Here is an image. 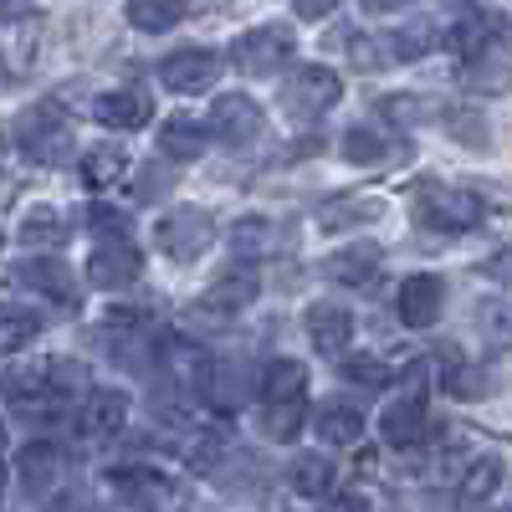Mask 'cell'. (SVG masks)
I'll use <instances>...</instances> for the list:
<instances>
[{
    "instance_id": "cell-1",
    "label": "cell",
    "mask_w": 512,
    "mask_h": 512,
    "mask_svg": "<svg viewBox=\"0 0 512 512\" xmlns=\"http://www.w3.org/2000/svg\"><path fill=\"white\" fill-rule=\"evenodd\" d=\"M82 384V374L67 359H16L6 374H0V395H6L16 410H47L72 400V390Z\"/></svg>"
},
{
    "instance_id": "cell-2",
    "label": "cell",
    "mask_w": 512,
    "mask_h": 512,
    "mask_svg": "<svg viewBox=\"0 0 512 512\" xmlns=\"http://www.w3.org/2000/svg\"><path fill=\"white\" fill-rule=\"evenodd\" d=\"M256 292H262V277L251 267H231L185 308V318H190V328H231L256 303Z\"/></svg>"
},
{
    "instance_id": "cell-3",
    "label": "cell",
    "mask_w": 512,
    "mask_h": 512,
    "mask_svg": "<svg viewBox=\"0 0 512 512\" xmlns=\"http://www.w3.org/2000/svg\"><path fill=\"white\" fill-rule=\"evenodd\" d=\"M292 52H297V36H292L287 26H251V31L236 36L231 62H236V72H246V77H277V72L292 62Z\"/></svg>"
},
{
    "instance_id": "cell-4",
    "label": "cell",
    "mask_w": 512,
    "mask_h": 512,
    "mask_svg": "<svg viewBox=\"0 0 512 512\" xmlns=\"http://www.w3.org/2000/svg\"><path fill=\"white\" fill-rule=\"evenodd\" d=\"M277 98L292 118H318L344 98V77H338L333 67H297V72H287Z\"/></svg>"
},
{
    "instance_id": "cell-5",
    "label": "cell",
    "mask_w": 512,
    "mask_h": 512,
    "mask_svg": "<svg viewBox=\"0 0 512 512\" xmlns=\"http://www.w3.org/2000/svg\"><path fill=\"white\" fill-rule=\"evenodd\" d=\"M16 139H21V149H26L36 164H62V159H72V123H67L52 103H36L31 113H21Z\"/></svg>"
},
{
    "instance_id": "cell-6",
    "label": "cell",
    "mask_w": 512,
    "mask_h": 512,
    "mask_svg": "<svg viewBox=\"0 0 512 512\" xmlns=\"http://www.w3.org/2000/svg\"><path fill=\"white\" fill-rule=\"evenodd\" d=\"M425 420H431V405H425V390H420V364L410 369V390L400 400L384 405L379 415V436L384 446H395V451H410L425 441Z\"/></svg>"
},
{
    "instance_id": "cell-7",
    "label": "cell",
    "mask_w": 512,
    "mask_h": 512,
    "mask_svg": "<svg viewBox=\"0 0 512 512\" xmlns=\"http://www.w3.org/2000/svg\"><path fill=\"white\" fill-rule=\"evenodd\" d=\"M210 236H216V221H210L205 210H195V205L169 210V216L154 226V246L164 256H175V262H195V256L210 246Z\"/></svg>"
},
{
    "instance_id": "cell-8",
    "label": "cell",
    "mask_w": 512,
    "mask_h": 512,
    "mask_svg": "<svg viewBox=\"0 0 512 512\" xmlns=\"http://www.w3.org/2000/svg\"><path fill=\"white\" fill-rule=\"evenodd\" d=\"M216 77H221V57L210 52V47H185V52H169L159 62V82H164L169 93H180V98L205 93Z\"/></svg>"
},
{
    "instance_id": "cell-9",
    "label": "cell",
    "mask_w": 512,
    "mask_h": 512,
    "mask_svg": "<svg viewBox=\"0 0 512 512\" xmlns=\"http://www.w3.org/2000/svg\"><path fill=\"white\" fill-rule=\"evenodd\" d=\"M487 216V200L477 190H431L420 195V221L436 231H472Z\"/></svg>"
},
{
    "instance_id": "cell-10",
    "label": "cell",
    "mask_w": 512,
    "mask_h": 512,
    "mask_svg": "<svg viewBox=\"0 0 512 512\" xmlns=\"http://www.w3.org/2000/svg\"><path fill=\"white\" fill-rule=\"evenodd\" d=\"M82 272H88V282L103 287V292H123V287H134L144 277V256H139V246L128 241V236H118V241L98 246Z\"/></svg>"
},
{
    "instance_id": "cell-11",
    "label": "cell",
    "mask_w": 512,
    "mask_h": 512,
    "mask_svg": "<svg viewBox=\"0 0 512 512\" xmlns=\"http://www.w3.org/2000/svg\"><path fill=\"white\" fill-rule=\"evenodd\" d=\"M262 108H256L246 93H226V98H216V108H210V134H216L221 144H231V149H246V144H256V134H262Z\"/></svg>"
},
{
    "instance_id": "cell-12",
    "label": "cell",
    "mask_w": 512,
    "mask_h": 512,
    "mask_svg": "<svg viewBox=\"0 0 512 512\" xmlns=\"http://www.w3.org/2000/svg\"><path fill=\"white\" fill-rule=\"evenodd\" d=\"M441 308H446V282L436 272H415L395 292V313L405 328H431L441 318Z\"/></svg>"
},
{
    "instance_id": "cell-13",
    "label": "cell",
    "mask_w": 512,
    "mask_h": 512,
    "mask_svg": "<svg viewBox=\"0 0 512 512\" xmlns=\"http://www.w3.org/2000/svg\"><path fill=\"white\" fill-rule=\"evenodd\" d=\"M16 287L36 292V297H52V303H77V282H72V267L57 262V256H26V262L11 267Z\"/></svg>"
},
{
    "instance_id": "cell-14",
    "label": "cell",
    "mask_w": 512,
    "mask_h": 512,
    "mask_svg": "<svg viewBox=\"0 0 512 512\" xmlns=\"http://www.w3.org/2000/svg\"><path fill=\"white\" fill-rule=\"evenodd\" d=\"M123 420H128V395L123 390H93L88 400H82L77 410V431L88 436V441H113L123 431Z\"/></svg>"
},
{
    "instance_id": "cell-15",
    "label": "cell",
    "mask_w": 512,
    "mask_h": 512,
    "mask_svg": "<svg viewBox=\"0 0 512 512\" xmlns=\"http://www.w3.org/2000/svg\"><path fill=\"white\" fill-rule=\"evenodd\" d=\"M93 118L103 128H118V134H134V128H144L154 118V98L144 88H113L93 103Z\"/></svg>"
},
{
    "instance_id": "cell-16",
    "label": "cell",
    "mask_w": 512,
    "mask_h": 512,
    "mask_svg": "<svg viewBox=\"0 0 512 512\" xmlns=\"http://www.w3.org/2000/svg\"><path fill=\"white\" fill-rule=\"evenodd\" d=\"M308 338H313V349L338 359L349 344H354V313L344 303H313L308 308Z\"/></svg>"
},
{
    "instance_id": "cell-17",
    "label": "cell",
    "mask_w": 512,
    "mask_h": 512,
    "mask_svg": "<svg viewBox=\"0 0 512 512\" xmlns=\"http://www.w3.org/2000/svg\"><path fill=\"white\" fill-rule=\"evenodd\" d=\"M103 482H108V492H113L118 502H128V507H154V502L169 497V477L154 472V466H113Z\"/></svg>"
},
{
    "instance_id": "cell-18",
    "label": "cell",
    "mask_w": 512,
    "mask_h": 512,
    "mask_svg": "<svg viewBox=\"0 0 512 512\" xmlns=\"http://www.w3.org/2000/svg\"><path fill=\"white\" fill-rule=\"evenodd\" d=\"M210 144V128L195 118V113H175V118H164L159 123V154L169 164H195Z\"/></svg>"
},
{
    "instance_id": "cell-19",
    "label": "cell",
    "mask_w": 512,
    "mask_h": 512,
    "mask_svg": "<svg viewBox=\"0 0 512 512\" xmlns=\"http://www.w3.org/2000/svg\"><path fill=\"white\" fill-rule=\"evenodd\" d=\"M379 256H384V251H379L374 241H354V246H344V251L323 256V277L344 282V287H369L374 272H379Z\"/></svg>"
},
{
    "instance_id": "cell-20",
    "label": "cell",
    "mask_w": 512,
    "mask_h": 512,
    "mask_svg": "<svg viewBox=\"0 0 512 512\" xmlns=\"http://www.w3.org/2000/svg\"><path fill=\"white\" fill-rule=\"evenodd\" d=\"M57 477H62V451L52 441H31L21 451V487H26V497L41 502V497L57 487Z\"/></svg>"
},
{
    "instance_id": "cell-21",
    "label": "cell",
    "mask_w": 512,
    "mask_h": 512,
    "mask_svg": "<svg viewBox=\"0 0 512 512\" xmlns=\"http://www.w3.org/2000/svg\"><path fill=\"white\" fill-rule=\"evenodd\" d=\"M318 441H333V446H354L364 436V410L354 400H323L318 405Z\"/></svg>"
},
{
    "instance_id": "cell-22",
    "label": "cell",
    "mask_w": 512,
    "mask_h": 512,
    "mask_svg": "<svg viewBox=\"0 0 512 512\" xmlns=\"http://www.w3.org/2000/svg\"><path fill=\"white\" fill-rule=\"evenodd\" d=\"M303 395H308V364L287 359V354L267 359V369H262V400H303Z\"/></svg>"
},
{
    "instance_id": "cell-23",
    "label": "cell",
    "mask_w": 512,
    "mask_h": 512,
    "mask_svg": "<svg viewBox=\"0 0 512 512\" xmlns=\"http://www.w3.org/2000/svg\"><path fill=\"white\" fill-rule=\"evenodd\" d=\"M390 154H405V144L395 134H384V128H374V123H359V128L344 134V159L349 164H384Z\"/></svg>"
},
{
    "instance_id": "cell-24",
    "label": "cell",
    "mask_w": 512,
    "mask_h": 512,
    "mask_svg": "<svg viewBox=\"0 0 512 512\" xmlns=\"http://www.w3.org/2000/svg\"><path fill=\"white\" fill-rule=\"evenodd\" d=\"M384 216V200H359V195H338L328 205H318V226L323 231H344V226H364V221H379Z\"/></svg>"
},
{
    "instance_id": "cell-25",
    "label": "cell",
    "mask_w": 512,
    "mask_h": 512,
    "mask_svg": "<svg viewBox=\"0 0 512 512\" xmlns=\"http://www.w3.org/2000/svg\"><path fill=\"white\" fill-rule=\"evenodd\" d=\"M190 16V0H128V26L134 31H175Z\"/></svg>"
},
{
    "instance_id": "cell-26",
    "label": "cell",
    "mask_w": 512,
    "mask_h": 512,
    "mask_svg": "<svg viewBox=\"0 0 512 512\" xmlns=\"http://www.w3.org/2000/svg\"><path fill=\"white\" fill-rule=\"evenodd\" d=\"M338 472H333V461L328 456H318V451H308V456H297L292 461V472H287V482H292V492L297 497H328L338 482H333Z\"/></svg>"
},
{
    "instance_id": "cell-27",
    "label": "cell",
    "mask_w": 512,
    "mask_h": 512,
    "mask_svg": "<svg viewBox=\"0 0 512 512\" xmlns=\"http://www.w3.org/2000/svg\"><path fill=\"white\" fill-rule=\"evenodd\" d=\"M123 169H128V154H123V149H113V144H98V149L82 154V180H88L93 190L118 185V180H123Z\"/></svg>"
},
{
    "instance_id": "cell-28",
    "label": "cell",
    "mask_w": 512,
    "mask_h": 512,
    "mask_svg": "<svg viewBox=\"0 0 512 512\" xmlns=\"http://www.w3.org/2000/svg\"><path fill=\"white\" fill-rule=\"evenodd\" d=\"M497 482H502V461H497V456L472 461V466H466V477H461V502H466V507L487 502V497L497 492Z\"/></svg>"
},
{
    "instance_id": "cell-29",
    "label": "cell",
    "mask_w": 512,
    "mask_h": 512,
    "mask_svg": "<svg viewBox=\"0 0 512 512\" xmlns=\"http://www.w3.org/2000/svg\"><path fill=\"white\" fill-rule=\"evenodd\" d=\"M303 420H308V405H303V400H267L262 431L277 436V441H292L297 431H303Z\"/></svg>"
},
{
    "instance_id": "cell-30",
    "label": "cell",
    "mask_w": 512,
    "mask_h": 512,
    "mask_svg": "<svg viewBox=\"0 0 512 512\" xmlns=\"http://www.w3.org/2000/svg\"><path fill=\"white\" fill-rule=\"evenodd\" d=\"M62 236H67V226H62L57 210H47V205H36V210L21 216V241L26 246H57Z\"/></svg>"
},
{
    "instance_id": "cell-31",
    "label": "cell",
    "mask_w": 512,
    "mask_h": 512,
    "mask_svg": "<svg viewBox=\"0 0 512 512\" xmlns=\"http://www.w3.org/2000/svg\"><path fill=\"white\" fill-rule=\"evenodd\" d=\"M436 41H441V31H436V21H410V26H405V31L395 36V47H390V52L410 62V57H425V52H431V47H436Z\"/></svg>"
},
{
    "instance_id": "cell-32",
    "label": "cell",
    "mask_w": 512,
    "mask_h": 512,
    "mask_svg": "<svg viewBox=\"0 0 512 512\" xmlns=\"http://www.w3.org/2000/svg\"><path fill=\"white\" fill-rule=\"evenodd\" d=\"M344 359V374L354 379V384H364V390H384V384H390V364H379L374 354H338Z\"/></svg>"
},
{
    "instance_id": "cell-33",
    "label": "cell",
    "mask_w": 512,
    "mask_h": 512,
    "mask_svg": "<svg viewBox=\"0 0 512 512\" xmlns=\"http://www.w3.org/2000/svg\"><path fill=\"white\" fill-rule=\"evenodd\" d=\"M88 226L98 231V236H128L134 231V221H128V210H118V205H108V200H93V210H88Z\"/></svg>"
},
{
    "instance_id": "cell-34",
    "label": "cell",
    "mask_w": 512,
    "mask_h": 512,
    "mask_svg": "<svg viewBox=\"0 0 512 512\" xmlns=\"http://www.w3.org/2000/svg\"><path fill=\"white\" fill-rule=\"evenodd\" d=\"M267 236H272V226L251 216V221H241V226H236V236H231V241H236V251H241V256H262V251H272V241H267Z\"/></svg>"
},
{
    "instance_id": "cell-35",
    "label": "cell",
    "mask_w": 512,
    "mask_h": 512,
    "mask_svg": "<svg viewBox=\"0 0 512 512\" xmlns=\"http://www.w3.org/2000/svg\"><path fill=\"white\" fill-rule=\"evenodd\" d=\"M344 0H292V11L303 16V21H323V16H333Z\"/></svg>"
},
{
    "instance_id": "cell-36",
    "label": "cell",
    "mask_w": 512,
    "mask_h": 512,
    "mask_svg": "<svg viewBox=\"0 0 512 512\" xmlns=\"http://www.w3.org/2000/svg\"><path fill=\"white\" fill-rule=\"evenodd\" d=\"M169 185V169H144V175H139V195L144 200H154V190H164Z\"/></svg>"
},
{
    "instance_id": "cell-37",
    "label": "cell",
    "mask_w": 512,
    "mask_h": 512,
    "mask_svg": "<svg viewBox=\"0 0 512 512\" xmlns=\"http://www.w3.org/2000/svg\"><path fill=\"white\" fill-rule=\"evenodd\" d=\"M364 11H374V16H390V11H400V6H410V0H359Z\"/></svg>"
},
{
    "instance_id": "cell-38",
    "label": "cell",
    "mask_w": 512,
    "mask_h": 512,
    "mask_svg": "<svg viewBox=\"0 0 512 512\" xmlns=\"http://www.w3.org/2000/svg\"><path fill=\"white\" fill-rule=\"evenodd\" d=\"M6 482H11V477H6V466H0V497H6Z\"/></svg>"
},
{
    "instance_id": "cell-39",
    "label": "cell",
    "mask_w": 512,
    "mask_h": 512,
    "mask_svg": "<svg viewBox=\"0 0 512 512\" xmlns=\"http://www.w3.org/2000/svg\"><path fill=\"white\" fill-rule=\"evenodd\" d=\"M0 451H6V425H0Z\"/></svg>"
},
{
    "instance_id": "cell-40",
    "label": "cell",
    "mask_w": 512,
    "mask_h": 512,
    "mask_svg": "<svg viewBox=\"0 0 512 512\" xmlns=\"http://www.w3.org/2000/svg\"><path fill=\"white\" fill-rule=\"evenodd\" d=\"M0 154H6V139H0Z\"/></svg>"
}]
</instances>
